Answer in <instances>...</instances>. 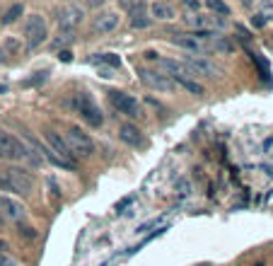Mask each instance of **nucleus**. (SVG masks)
<instances>
[{
	"label": "nucleus",
	"mask_w": 273,
	"mask_h": 266,
	"mask_svg": "<svg viewBox=\"0 0 273 266\" xmlns=\"http://www.w3.org/2000/svg\"><path fill=\"white\" fill-rule=\"evenodd\" d=\"M261 15L266 17V22L273 20V2L271 0H261Z\"/></svg>",
	"instance_id": "27"
},
{
	"label": "nucleus",
	"mask_w": 273,
	"mask_h": 266,
	"mask_svg": "<svg viewBox=\"0 0 273 266\" xmlns=\"http://www.w3.org/2000/svg\"><path fill=\"white\" fill-rule=\"evenodd\" d=\"M138 78L143 85L157 92H172L174 89V80L169 75H164L162 70H150V68H138Z\"/></svg>",
	"instance_id": "4"
},
{
	"label": "nucleus",
	"mask_w": 273,
	"mask_h": 266,
	"mask_svg": "<svg viewBox=\"0 0 273 266\" xmlns=\"http://www.w3.org/2000/svg\"><path fill=\"white\" fill-rule=\"evenodd\" d=\"M208 7H211L213 12H220V15H227V12H230V7H227L222 0H208Z\"/></svg>",
	"instance_id": "23"
},
{
	"label": "nucleus",
	"mask_w": 273,
	"mask_h": 266,
	"mask_svg": "<svg viewBox=\"0 0 273 266\" xmlns=\"http://www.w3.org/2000/svg\"><path fill=\"white\" fill-rule=\"evenodd\" d=\"M5 249H7V244H5V242L0 239V252H5Z\"/></svg>",
	"instance_id": "35"
},
{
	"label": "nucleus",
	"mask_w": 273,
	"mask_h": 266,
	"mask_svg": "<svg viewBox=\"0 0 273 266\" xmlns=\"http://www.w3.org/2000/svg\"><path fill=\"white\" fill-rule=\"evenodd\" d=\"M46 75H49L46 70H44V73H34V78H29V80H25L22 85H25V88H34V85H39V83H44V80H46Z\"/></svg>",
	"instance_id": "24"
},
{
	"label": "nucleus",
	"mask_w": 273,
	"mask_h": 266,
	"mask_svg": "<svg viewBox=\"0 0 273 266\" xmlns=\"http://www.w3.org/2000/svg\"><path fill=\"white\" fill-rule=\"evenodd\" d=\"M22 15H25V5H12V7L2 15V25H12V22H17Z\"/></svg>",
	"instance_id": "22"
},
{
	"label": "nucleus",
	"mask_w": 273,
	"mask_h": 266,
	"mask_svg": "<svg viewBox=\"0 0 273 266\" xmlns=\"http://www.w3.org/2000/svg\"><path fill=\"white\" fill-rule=\"evenodd\" d=\"M0 191H12V184L7 181L5 175H0Z\"/></svg>",
	"instance_id": "31"
},
{
	"label": "nucleus",
	"mask_w": 273,
	"mask_h": 266,
	"mask_svg": "<svg viewBox=\"0 0 273 266\" xmlns=\"http://www.w3.org/2000/svg\"><path fill=\"white\" fill-rule=\"evenodd\" d=\"M119 138H121L126 146H131V148H143V146H145L143 133L138 131V126H133V123H121V126H119Z\"/></svg>",
	"instance_id": "13"
},
{
	"label": "nucleus",
	"mask_w": 273,
	"mask_h": 266,
	"mask_svg": "<svg viewBox=\"0 0 273 266\" xmlns=\"http://www.w3.org/2000/svg\"><path fill=\"white\" fill-rule=\"evenodd\" d=\"M191 191H193L191 179L179 177L177 181H174V194H177V199H189V196H191Z\"/></svg>",
	"instance_id": "18"
},
{
	"label": "nucleus",
	"mask_w": 273,
	"mask_h": 266,
	"mask_svg": "<svg viewBox=\"0 0 273 266\" xmlns=\"http://www.w3.org/2000/svg\"><path fill=\"white\" fill-rule=\"evenodd\" d=\"M172 44L179 46V49H184V51H189V54H198V51L206 49V44H203L201 39H196L193 34H174V36H172Z\"/></svg>",
	"instance_id": "14"
},
{
	"label": "nucleus",
	"mask_w": 273,
	"mask_h": 266,
	"mask_svg": "<svg viewBox=\"0 0 273 266\" xmlns=\"http://www.w3.org/2000/svg\"><path fill=\"white\" fill-rule=\"evenodd\" d=\"M94 65H109V68H121V59L116 54H99V56H92Z\"/></svg>",
	"instance_id": "19"
},
{
	"label": "nucleus",
	"mask_w": 273,
	"mask_h": 266,
	"mask_svg": "<svg viewBox=\"0 0 273 266\" xmlns=\"http://www.w3.org/2000/svg\"><path fill=\"white\" fill-rule=\"evenodd\" d=\"M150 25H152V17H148L145 10H143V5H138L136 10L131 12V27H133V30H145V27H150Z\"/></svg>",
	"instance_id": "17"
},
{
	"label": "nucleus",
	"mask_w": 273,
	"mask_h": 266,
	"mask_svg": "<svg viewBox=\"0 0 273 266\" xmlns=\"http://www.w3.org/2000/svg\"><path fill=\"white\" fill-rule=\"evenodd\" d=\"M0 215L7 218V220H12V223H20V220L27 218V208L22 206L20 201H15V199L0 194Z\"/></svg>",
	"instance_id": "9"
},
{
	"label": "nucleus",
	"mask_w": 273,
	"mask_h": 266,
	"mask_svg": "<svg viewBox=\"0 0 273 266\" xmlns=\"http://www.w3.org/2000/svg\"><path fill=\"white\" fill-rule=\"evenodd\" d=\"M184 63L193 75H203V78H220L222 75V70L215 63H211L208 59H201V56H186Z\"/></svg>",
	"instance_id": "8"
},
{
	"label": "nucleus",
	"mask_w": 273,
	"mask_h": 266,
	"mask_svg": "<svg viewBox=\"0 0 273 266\" xmlns=\"http://www.w3.org/2000/svg\"><path fill=\"white\" fill-rule=\"evenodd\" d=\"M177 83H179L184 89H189L191 94H203V92H206V89H203V85H201L196 78H179Z\"/></svg>",
	"instance_id": "21"
},
{
	"label": "nucleus",
	"mask_w": 273,
	"mask_h": 266,
	"mask_svg": "<svg viewBox=\"0 0 273 266\" xmlns=\"http://www.w3.org/2000/svg\"><path fill=\"white\" fill-rule=\"evenodd\" d=\"M97 68H99V75H102V78H107V80L114 78V70H116V68H109V65H97Z\"/></svg>",
	"instance_id": "28"
},
{
	"label": "nucleus",
	"mask_w": 273,
	"mask_h": 266,
	"mask_svg": "<svg viewBox=\"0 0 273 266\" xmlns=\"http://www.w3.org/2000/svg\"><path fill=\"white\" fill-rule=\"evenodd\" d=\"M184 22L189 25V27H193L196 31H213L215 27H222L225 25V20L222 17H208V15H198V12H193V15H189V17H184Z\"/></svg>",
	"instance_id": "11"
},
{
	"label": "nucleus",
	"mask_w": 273,
	"mask_h": 266,
	"mask_svg": "<svg viewBox=\"0 0 273 266\" xmlns=\"http://www.w3.org/2000/svg\"><path fill=\"white\" fill-rule=\"evenodd\" d=\"M0 266H17V262L12 257H7L5 252H0Z\"/></svg>",
	"instance_id": "29"
},
{
	"label": "nucleus",
	"mask_w": 273,
	"mask_h": 266,
	"mask_svg": "<svg viewBox=\"0 0 273 266\" xmlns=\"http://www.w3.org/2000/svg\"><path fill=\"white\" fill-rule=\"evenodd\" d=\"M251 25H254V27H264V25H266V17L259 12V15H254V17H251Z\"/></svg>",
	"instance_id": "30"
},
{
	"label": "nucleus",
	"mask_w": 273,
	"mask_h": 266,
	"mask_svg": "<svg viewBox=\"0 0 273 266\" xmlns=\"http://www.w3.org/2000/svg\"><path fill=\"white\" fill-rule=\"evenodd\" d=\"M49 36V30H46V22L41 15H29L27 22H25V44H27L29 51L39 49Z\"/></svg>",
	"instance_id": "1"
},
{
	"label": "nucleus",
	"mask_w": 273,
	"mask_h": 266,
	"mask_svg": "<svg viewBox=\"0 0 273 266\" xmlns=\"http://www.w3.org/2000/svg\"><path fill=\"white\" fill-rule=\"evenodd\" d=\"M102 2H104V0H87V5H90V7H99Z\"/></svg>",
	"instance_id": "34"
},
{
	"label": "nucleus",
	"mask_w": 273,
	"mask_h": 266,
	"mask_svg": "<svg viewBox=\"0 0 273 266\" xmlns=\"http://www.w3.org/2000/svg\"><path fill=\"white\" fill-rule=\"evenodd\" d=\"M65 143H68V148L73 150L75 157H90V155L94 152V141H92L82 128H78V126H70V128H68Z\"/></svg>",
	"instance_id": "2"
},
{
	"label": "nucleus",
	"mask_w": 273,
	"mask_h": 266,
	"mask_svg": "<svg viewBox=\"0 0 273 266\" xmlns=\"http://www.w3.org/2000/svg\"><path fill=\"white\" fill-rule=\"evenodd\" d=\"M182 2H184L189 10H193V12H198V7H201V2H198V0H182Z\"/></svg>",
	"instance_id": "32"
},
{
	"label": "nucleus",
	"mask_w": 273,
	"mask_h": 266,
	"mask_svg": "<svg viewBox=\"0 0 273 266\" xmlns=\"http://www.w3.org/2000/svg\"><path fill=\"white\" fill-rule=\"evenodd\" d=\"M157 68L162 70L164 75H172L174 80H179V78H193V73L186 68V63H182V60L157 59Z\"/></svg>",
	"instance_id": "12"
},
{
	"label": "nucleus",
	"mask_w": 273,
	"mask_h": 266,
	"mask_svg": "<svg viewBox=\"0 0 273 266\" xmlns=\"http://www.w3.org/2000/svg\"><path fill=\"white\" fill-rule=\"evenodd\" d=\"M58 59L63 60V63H70V60H73V54H70V51H65V49H63V51H61V56H58Z\"/></svg>",
	"instance_id": "33"
},
{
	"label": "nucleus",
	"mask_w": 273,
	"mask_h": 266,
	"mask_svg": "<svg viewBox=\"0 0 273 266\" xmlns=\"http://www.w3.org/2000/svg\"><path fill=\"white\" fill-rule=\"evenodd\" d=\"M75 107H78V112H80V117L92 126V128H99L102 123H104V114H102V109L97 107V102L92 99V94H87V92H80L78 97H75Z\"/></svg>",
	"instance_id": "3"
},
{
	"label": "nucleus",
	"mask_w": 273,
	"mask_h": 266,
	"mask_svg": "<svg viewBox=\"0 0 273 266\" xmlns=\"http://www.w3.org/2000/svg\"><path fill=\"white\" fill-rule=\"evenodd\" d=\"M82 17H85V12L78 5H68L58 17V31H73L75 34V27L82 22Z\"/></svg>",
	"instance_id": "10"
},
{
	"label": "nucleus",
	"mask_w": 273,
	"mask_h": 266,
	"mask_svg": "<svg viewBox=\"0 0 273 266\" xmlns=\"http://www.w3.org/2000/svg\"><path fill=\"white\" fill-rule=\"evenodd\" d=\"M256 266H266V264H261V262H259V264H256Z\"/></svg>",
	"instance_id": "37"
},
{
	"label": "nucleus",
	"mask_w": 273,
	"mask_h": 266,
	"mask_svg": "<svg viewBox=\"0 0 273 266\" xmlns=\"http://www.w3.org/2000/svg\"><path fill=\"white\" fill-rule=\"evenodd\" d=\"M7 92V85H0V94H5Z\"/></svg>",
	"instance_id": "36"
},
{
	"label": "nucleus",
	"mask_w": 273,
	"mask_h": 266,
	"mask_svg": "<svg viewBox=\"0 0 273 266\" xmlns=\"http://www.w3.org/2000/svg\"><path fill=\"white\" fill-rule=\"evenodd\" d=\"M5 177H7L10 184H12V191H15V194H22V196L31 194V189H34V177L29 175L27 170L10 167V170L5 172Z\"/></svg>",
	"instance_id": "6"
},
{
	"label": "nucleus",
	"mask_w": 273,
	"mask_h": 266,
	"mask_svg": "<svg viewBox=\"0 0 273 266\" xmlns=\"http://www.w3.org/2000/svg\"><path fill=\"white\" fill-rule=\"evenodd\" d=\"M94 31H99V34H109V31H114L116 27H119V15L116 12H111V10H107V12H99L97 17H94Z\"/></svg>",
	"instance_id": "15"
},
{
	"label": "nucleus",
	"mask_w": 273,
	"mask_h": 266,
	"mask_svg": "<svg viewBox=\"0 0 273 266\" xmlns=\"http://www.w3.org/2000/svg\"><path fill=\"white\" fill-rule=\"evenodd\" d=\"M109 99L119 114H123V117H128V118L143 117V109H140L136 97H131V94H126V92H109Z\"/></svg>",
	"instance_id": "5"
},
{
	"label": "nucleus",
	"mask_w": 273,
	"mask_h": 266,
	"mask_svg": "<svg viewBox=\"0 0 273 266\" xmlns=\"http://www.w3.org/2000/svg\"><path fill=\"white\" fill-rule=\"evenodd\" d=\"M7 51H17V41H15V39H5V44H2V49H0V60L7 56Z\"/></svg>",
	"instance_id": "25"
},
{
	"label": "nucleus",
	"mask_w": 273,
	"mask_h": 266,
	"mask_svg": "<svg viewBox=\"0 0 273 266\" xmlns=\"http://www.w3.org/2000/svg\"><path fill=\"white\" fill-rule=\"evenodd\" d=\"M73 41V31H58V39L54 41V46H63V44H70Z\"/></svg>",
	"instance_id": "26"
},
{
	"label": "nucleus",
	"mask_w": 273,
	"mask_h": 266,
	"mask_svg": "<svg viewBox=\"0 0 273 266\" xmlns=\"http://www.w3.org/2000/svg\"><path fill=\"white\" fill-rule=\"evenodd\" d=\"M46 141H49V148L54 150V152L58 155V157H61V160H63V162H68V165H70L73 170L78 167V160H75L73 150L68 148L65 138H61V136H58L56 131H51V128H49V131H46Z\"/></svg>",
	"instance_id": "7"
},
{
	"label": "nucleus",
	"mask_w": 273,
	"mask_h": 266,
	"mask_svg": "<svg viewBox=\"0 0 273 266\" xmlns=\"http://www.w3.org/2000/svg\"><path fill=\"white\" fill-rule=\"evenodd\" d=\"M150 17L160 20V22H169V20H174V7L169 2H164V0H155L150 5Z\"/></svg>",
	"instance_id": "16"
},
{
	"label": "nucleus",
	"mask_w": 273,
	"mask_h": 266,
	"mask_svg": "<svg viewBox=\"0 0 273 266\" xmlns=\"http://www.w3.org/2000/svg\"><path fill=\"white\" fill-rule=\"evenodd\" d=\"M211 49H213V51H220V54H230V51L235 49V44H230L225 36L215 34V36H213V41H211Z\"/></svg>",
	"instance_id": "20"
}]
</instances>
